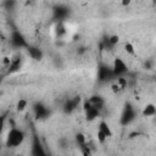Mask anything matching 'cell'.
Here are the masks:
<instances>
[{
    "label": "cell",
    "mask_w": 156,
    "mask_h": 156,
    "mask_svg": "<svg viewBox=\"0 0 156 156\" xmlns=\"http://www.w3.org/2000/svg\"><path fill=\"white\" fill-rule=\"evenodd\" d=\"M124 50H126V52L129 54V55H134V52H135V49H134L133 44H130V43H126V44H124Z\"/></svg>",
    "instance_id": "obj_23"
},
{
    "label": "cell",
    "mask_w": 156,
    "mask_h": 156,
    "mask_svg": "<svg viewBox=\"0 0 156 156\" xmlns=\"http://www.w3.org/2000/svg\"><path fill=\"white\" fill-rule=\"evenodd\" d=\"M10 41H11V45H12L13 48H16V49H21V48H27V46H28L26 38H24L23 34L20 33L18 30H13V32H12Z\"/></svg>",
    "instance_id": "obj_4"
},
{
    "label": "cell",
    "mask_w": 156,
    "mask_h": 156,
    "mask_svg": "<svg viewBox=\"0 0 156 156\" xmlns=\"http://www.w3.org/2000/svg\"><path fill=\"white\" fill-rule=\"evenodd\" d=\"M4 6L6 7V10H11L13 6H16V2L15 1H5L4 2Z\"/></svg>",
    "instance_id": "obj_25"
},
{
    "label": "cell",
    "mask_w": 156,
    "mask_h": 156,
    "mask_svg": "<svg viewBox=\"0 0 156 156\" xmlns=\"http://www.w3.org/2000/svg\"><path fill=\"white\" fill-rule=\"evenodd\" d=\"M0 33H1V32H0Z\"/></svg>",
    "instance_id": "obj_30"
},
{
    "label": "cell",
    "mask_w": 156,
    "mask_h": 156,
    "mask_svg": "<svg viewBox=\"0 0 156 156\" xmlns=\"http://www.w3.org/2000/svg\"><path fill=\"white\" fill-rule=\"evenodd\" d=\"M2 79H4V74L0 73V85H1V83H2Z\"/></svg>",
    "instance_id": "obj_27"
},
{
    "label": "cell",
    "mask_w": 156,
    "mask_h": 156,
    "mask_svg": "<svg viewBox=\"0 0 156 156\" xmlns=\"http://www.w3.org/2000/svg\"><path fill=\"white\" fill-rule=\"evenodd\" d=\"M32 156H46L45 150L41 145V143L39 141V139L35 136L34 141H33V146H32Z\"/></svg>",
    "instance_id": "obj_11"
},
{
    "label": "cell",
    "mask_w": 156,
    "mask_h": 156,
    "mask_svg": "<svg viewBox=\"0 0 156 156\" xmlns=\"http://www.w3.org/2000/svg\"><path fill=\"white\" fill-rule=\"evenodd\" d=\"M130 4V1H123V5H129Z\"/></svg>",
    "instance_id": "obj_28"
},
{
    "label": "cell",
    "mask_w": 156,
    "mask_h": 156,
    "mask_svg": "<svg viewBox=\"0 0 156 156\" xmlns=\"http://www.w3.org/2000/svg\"><path fill=\"white\" fill-rule=\"evenodd\" d=\"M55 33H56V35H57V37H62V35H65V34H66V27H65L63 22H58V23L56 24Z\"/></svg>",
    "instance_id": "obj_16"
},
{
    "label": "cell",
    "mask_w": 156,
    "mask_h": 156,
    "mask_svg": "<svg viewBox=\"0 0 156 156\" xmlns=\"http://www.w3.org/2000/svg\"><path fill=\"white\" fill-rule=\"evenodd\" d=\"M27 100L26 99H20L18 101H17V105H16V108H17V111H20V112H22V111H24L26 110V107H27Z\"/></svg>",
    "instance_id": "obj_17"
},
{
    "label": "cell",
    "mask_w": 156,
    "mask_h": 156,
    "mask_svg": "<svg viewBox=\"0 0 156 156\" xmlns=\"http://www.w3.org/2000/svg\"><path fill=\"white\" fill-rule=\"evenodd\" d=\"M68 15V9L65 6H57L54 10V18L58 22H63V20L67 17Z\"/></svg>",
    "instance_id": "obj_12"
},
{
    "label": "cell",
    "mask_w": 156,
    "mask_h": 156,
    "mask_svg": "<svg viewBox=\"0 0 156 156\" xmlns=\"http://www.w3.org/2000/svg\"><path fill=\"white\" fill-rule=\"evenodd\" d=\"M116 84L119 87V89H121V90H123L124 88H127V84H128L127 78H124V77H118V78H117V80H116Z\"/></svg>",
    "instance_id": "obj_19"
},
{
    "label": "cell",
    "mask_w": 156,
    "mask_h": 156,
    "mask_svg": "<svg viewBox=\"0 0 156 156\" xmlns=\"http://www.w3.org/2000/svg\"><path fill=\"white\" fill-rule=\"evenodd\" d=\"M107 39H108V43H110V45H111L112 48H113L115 45H117L118 41H119V37L116 35V34H113V35H111V37H107Z\"/></svg>",
    "instance_id": "obj_22"
},
{
    "label": "cell",
    "mask_w": 156,
    "mask_h": 156,
    "mask_svg": "<svg viewBox=\"0 0 156 156\" xmlns=\"http://www.w3.org/2000/svg\"><path fill=\"white\" fill-rule=\"evenodd\" d=\"M21 65H22V58H21V56H18V55L13 56V57L11 58V61H10V65L7 66V73H15V72L20 71Z\"/></svg>",
    "instance_id": "obj_9"
},
{
    "label": "cell",
    "mask_w": 156,
    "mask_h": 156,
    "mask_svg": "<svg viewBox=\"0 0 156 156\" xmlns=\"http://www.w3.org/2000/svg\"><path fill=\"white\" fill-rule=\"evenodd\" d=\"M26 50H27L28 55L30 56V58H33V60H35V61H39V60L43 58V51H41L38 46L28 45V46L26 48Z\"/></svg>",
    "instance_id": "obj_10"
},
{
    "label": "cell",
    "mask_w": 156,
    "mask_h": 156,
    "mask_svg": "<svg viewBox=\"0 0 156 156\" xmlns=\"http://www.w3.org/2000/svg\"><path fill=\"white\" fill-rule=\"evenodd\" d=\"M88 101L90 102V105H91L93 107H95V108H98V110H101V108L104 107V105H105V100H104L102 96H100V95H94V96L89 98Z\"/></svg>",
    "instance_id": "obj_13"
},
{
    "label": "cell",
    "mask_w": 156,
    "mask_h": 156,
    "mask_svg": "<svg viewBox=\"0 0 156 156\" xmlns=\"http://www.w3.org/2000/svg\"><path fill=\"white\" fill-rule=\"evenodd\" d=\"M96 136H98V141H99L100 144H104V143L107 140V138H106V136H105V135H104L101 132H99V130H98V134H96Z\"/></svg>",
    "instance_id": "obj_24"
},
{
    "label": "cell",
    "mask_w": 156,
    "mask_h": 156,
    "mask_svg": "<svg viewBox=\"0 0 156 156\" xmlns=\"http://www.w3.org/2000/svg\"><path fill=\"white\" fill-rule=\"evenodd\" d=\"M111 69H112L113 76L118 78V77H123L128 72V66H127V63L124 62V60L122 57H116L113 60Z\"/></svg>",
    "instance_id": "obj_2"
},
{
    "label": "cell",
    "mask_w": 156,
    "mask_h": 156,
    "mask_svg": "<svg viewBox=\"0 0 156 156\" xmlns=\"http://www.w3.org/2000/svg\"><path fill=\"white\" fill-rule=\"evenodd\" d=\"M24 139H26L24 132L22 129H20V128L12 127L9 130V133H7L5 145L7 147H18L20 145H22V143L24 141Z\"/></svg>",
    "instance_id": "obj_1"
},
{
    "label": "cell",
    "mask_w": 156,
    "mask_h": 156,
    "mask_svg": "<svg viewBox=\"0 0 156 156\" xmlns=\"http://www.w3.org/2000/svg\"><path fill=\"white\" fill-rule=\"evenodd\" d=\"M6 118H7V112L0 115V136L2 134V130H4V127H5V122H6Z\"/></svg>",
    "instance_id": "obj_21"
},
{
    "label": "cell",
    "mask_w": 156,
    "mask_h": 156,
    "mask_svg": "<svg viewBox=\"0 0 156 156\" xmlns=\"http://www.w3.org/2000/svg\"><path fill=\"white\" fill-rule=\"evenodd\" d=\"M80 150H82V156H93L91 155V149L88 144L80 146Z\"/></svg>",
    "instance_id": "obj_20"
},
{
    "label": "cell",
    "mask_w": 156,
    "mask_h": 156,
    "mask_svg": "<svg viewBox=\"0 0 156 156\" xmlns=\"http://www.w3.org/2000/svg\"><path fill=\"white\" fill-rule=\"evenodd\" d=\"M113 77L115 76L112 73V69L108 66H100L99 67V69H98V79H99L100 83L111 80Z\"/></svg>",
    "instance_id": "obj_5"
},
{
    "label": "cell",
    "mask_w": 156,
    "mask_h": 156,
    "mask_svg": "<svg viewBox=\"0 0 156 156\" xmlns=\"http://www.w3.org/2000/svg\"><path fill=\"white\" fill-rule=\"evenodd\" d=\"M83 107H84L85 117H87V119H88V121H94L95 118H98V117L100 116V110H98V108L93 107L88 100H85V101H84Z\"/></svg>",
    "instance_id": "obj_6"
},
{
    "label": "cell",
    "mask_w": 156,
    "mask_h": 156,
    "mask_svg": "<svg viewBox=\"0 0 156 156\" xmlns=\"http://www.w3.org/2000/svg\"><path fill=\"white\" fill-rule=\"evenodd\" d=\"M76 141H77V144L79 145V147H80V146H83V145H85V144H87L85 135H84L83 133H78V134L76 135Z\"/></svg>",
    "instance_id": "obj_18"
},
{
    "label": "cell",
    "mask_w": 156,
    "mask_h": 156,
    "mask_svg": "<svg viewBox=\"0 0 156 156\" xmlns=\"http://www.w3.org/2000/svg\"><path fill=\"white\" fill-rule=\"evenodd\" d=\"M111 88H112V91L113 93H118V91H121V89H119V87L116 84V83H113L112 85H111Z\"/></svg>",
    "instance_id": "obj_26"
},
{
    "label": "cell",
    "mask_w": 156,
    "mask_h": 156,
    "mask_svg": "<svg viewBox=\"0 0 156 156\" xmlns=\"http://www.w3.org/2000/svg\"><path fill=\"white\" fill-rule=\"evenodd\" d=\"M79 104H80V96H74L72 99L66 100V102L63 104V112L67 115L72 113L79 106Z\"/></svg>",
    "instance_id": "obj_7"
},
{
    "label": "cell",
    "mask_w": 156,
    "mask_h": 156,
    "mask_svg": "<svg viewBox=\"0 0 156 156\" xmlns=\"http://www.w3.org/2000/svg\"><path fill=\"white\" fill-rule=\"evenodd\" d=\"M99 132H101L106 138H111L112 136V130H111V128H110V126L107 124V122H105V121H101L100 123H99V129H98Z\"/></svg>",
    "instance_id": "obj_14"
},
{
    "label": "cell",
    "mask_w": 156,
    "mask_h": 156,
    "mask_svg": "<svg viewBox=\"0 0 156 156\" xmlns=\"http://www.w3.org/2000/svg\"><path fill=\"white\" fill-rule=\"evenodd\" d=\"M16 156H23V155H16Z\"/></svg>",
    "instance_id": "obj_29"
},
{
    "label": "cell",
    "mask_w": 156,
    "mask_h": 156,
    "mask_svg": "<svg viewBox=\"0 0 156 156\" xmlns=\"http://www.w3.org/2000/svg\"><path fill=\"white\" fill-rule=\"evenodd\" d=\"M134 118H135V108L128 102V104H126V106L123 108V112L121 116V124L127 126L132 121H134Z\"/></svg>",
    "instance_id": "obj_3"
},
{
    "label": "cell",
    "mask_w": 156,
    "mask_h": 156,
    "mask_svg": "<svg viewBox=\"0 0 156 156\" xmlns=\"http://www.w3.org/2000/svg\"><path fill=\"white\" fill-rule=\"evenodd\" d=\"M49 113H50L49 108H48L45 105H43L41 102H38V104L34 105V115H35V117H37L38 119H44V118H46V117L49 116Z\"/></svg>",
    "instance_id": "obj_8"
},
{
    "label": "cell",
    "mask_w": 156,
    "mask_h": 156,
    "mask_svg": "<svg viewBox=\"0 0 156 156\" xmlns=\"http://www.w3.org/2000/svg\"><path fill=\"white\" fill-rule=\"evenodd\" d=\"M156 115V107L154 104H147L145 105L144 110H143V116L144 117H152Z\"/></svg>",
    "instance_id": "obj_15"
}]
</instances>
